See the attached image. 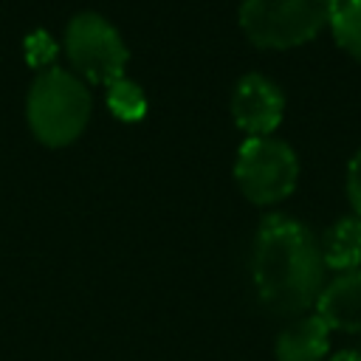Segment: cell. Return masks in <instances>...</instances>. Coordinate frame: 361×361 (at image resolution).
Returning a JSON list of instances; mask_svg holds the SVG:
<instances>
[{
	"instance_id": "ba28073f",
	"label": "cell",
	"mask_w": 361,
	"mask_h": 361,
	"mask_svg": "<svg viewBox=\"0 0 361 361\" xmlns=\"http://www.w3.org/2000/svg\"><path fill=\"white\" fill-rule=\"evenodd\" d=\"M330 350V327L316 313L296 316L274 344L276 361H322Z\"/></svg>"
},
{
	"instance_id": "5b68a950",
	"label": "cell",
	"mask_w": 361,
	"mask_h": 361,
	"mask_svg": "<svg viewBox=\"0 0 361 361\" xmlns=\"http://www.w3.org/2000/svg\"><path fill=\"white\" fill-rule=\"evenodd\" d=\"M234 180L254 206L279 203L296 189L299 158L293 147L276 135L245 138L234 158Z\"/></svg>"
},
{
	"instance_id": "6da1fadb",
	"label": "cell",
	"mask_w": 361,
	"mask_h": 361,
	"mask_svg": "<svg viewBox=\"0 0 361 361\" xmlns=\"http://www.w3.org/2000/svg\"><path fill=\"white\" fill-rule=\"evenodd\" d=\"M324 257L316 234L290 214L262 217L251 248V279L259 302L276 316H305L324 288Z\"/></svg>"
},
{
	"instance_id": "8992f818",
	"label": "cell",
	"mask_w": 361,
	"mask_h": 361,
	"mask_svg": "<svg viewBox=\"0 0 361 361\" xmlns=\"http://www.w3.org/2000/svg\"><path fill=\"white\" fill-rule=\"evenodd\" d=\"M234 124L248 135H274V130L282 124L285 116V93L282 87L262 76V73H245L237 79L228 102Z\"/></svg>"
},
{
	"instance_id": "277c9868",
	"label": "cell",
	"mask_w": 361,
	"mask_h": 361,
	"mask_svg": "<svg viewBox=\"0 0 361 361\" xmlns=\"http://www.w3.org/2000/svg\"><path fill=\"white\" fill-rule=\"evenodd\" d=\"M65 56L79 79L87 85H110L124 76L130 48L118 28L99 11H79L68 20L62 37Z\"/></svg>"
},
{
	"instance_id": "9c48e42d",
	"label": "cell",
	"mask_w": 361,
	"mask_h": 361,
	"mask_svg": "<svg viewBox=\"0 0 361 361\" xmlns=\"http://www.w3.org/2000/svg\"><path fill=\"white\" fill-rule=\"evenodd\" d=\"M319 245H322L324 268L338 271V274L361 268V217H355V214L338 217L324 231Z\"/></svg>"
},
{
	"instance_id": "4fadbf2b",
	"label": "cell",
	"mask_w": 361,
	"mask_h": 361,
	"mask_svg": "<svg viewBox=\"0 0 361 361\" xmlns=\"http://www.w3.org/2000/svg\"><path fill=\"white\" fill-rule=\"evenodd\" d=\"M347 197H350L355 217H361V147L347 164Z\"/></svg>"
},
{
	"instance_id": "52a82bcc",
	"label": "cell",
	"mask_w": 361,
	"mask_h": 361,
	"mask_svg": "<svg viewBox=\"0 0 361 361\" xmlns=\"http://www.w3.org/2000/svg\"><path fill=\"white\" fill-rule=\"evenodd\" d=\"M316 316L324 319L330 330L361 333V268L344 271L322 288Z\"/></svg>"
},
{
	"instance_id": "7a4b0ae2",
	"label": "cell",
	"mask_w": 361,
	"mask_h": 361,
	"mask_svg": "<svg viewBox=\"0 0 361 361\" xmlns=\"http://www.w3.org/2000/svg\"><path fill=\"white\" fill-rule=\"evenodd\" d=\"M90 113V87L73 71L51 65L34 76L25 96V118L39 144L54 149L73 144L87 130Z\"/></svg>"
},
{
	"instance_id": "3957f363",
	"label": "cell",
	"mask_w": 361,
	"mask_h": 361,
	"mask_svg": "<svg viewBox=\"0 0 361 361\" xmlns=\"http://www.w3.org/2000/svg\"><path fill=\"white\" fill-rule=\"evenodd\" d=\"M341 0H243L240 28L251 45L285 51L310 42L322 28H330Z\"/></svg>"
},
{
	"instance_id": "7c38bea8",
	"label": "cell",
	"mask_w": 361,
	"mask_h": 361,
	"mask_svg": "<svg viewBox=\"0 0 361 361\" xmlns=\"http://www.w3.org/2000/svg\"><path fill=\"white\" fill-rule=\"evenodd\" d=\"M56 51H59V45H56V39H54L45 28H37V31H31V34L23 39V54H25L28 65L37 68V73L45 71V68H51Z\"/></svg>"
},
{
	"instance_id": "8fae6325",
	"label": "cell",
	"mask_w": 361,
	"mask_h": 361,
	"mask_svg": "<svg viewBox=\"0 0 361 361\" xmlns=\"http://www.w3.org/2000/svg\"><path fill=\"white\" fill-rule=\"evenodd\" d=\"M333 39L361 65V0H341L330 20Z\"/></svg>"
},
{
	"instance_id": "30bf717a",
	"label": "cell",
	"mask_w": 361,
	"mask_h": 361,
	"mask_svg": "<svg viewBox=\"0 0 361 361\" xmlns=\"http://www.w3.org/2000/svg\"><path fill=\"white\" fill-rule=\"evenodd\" d=\"M104 102L110 107V113L121 121H141L147 116V93L138 82L121 76L116 82L107 85L104 90Z\"/></svg>"
},
{
	"instance_id": "5bb4252c",
	"label": "cell",
	"mask_w": 361,
	"mask_h": 361,
	"mask_svg": "<svg viewBox=\"0 0 361 361\" xmlns=\"http://www.w3.org/2000/svg\"><path fill=\"white\" fill-rule=\"evenodd\" d=\"M330 361H361L358 350H338L336 355H330Z\"/></svg>"
}]
</instances>
